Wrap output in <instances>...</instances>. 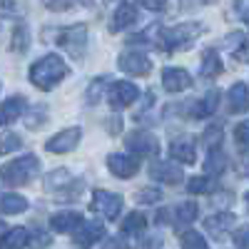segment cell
Returning a JSON list of instances; mask_svg holds the SVG:
<instances>
[{
    "label": "cell",
    "mask_w": 249,
    "mask_h": 249,
    "mask_svg": "<svg viewBox=\"0 0 249 249\" xmlns=\"http://www.w3.org/2000/svg\"><path fill=\"white\" fill-rule=\"evenodd\" d=\"M65 75H68L65 60H62L60 55H55V53L35 60L30 65V72H28L30 82L37 90H53L60 80H65Z\"/></svg>",
    "instance_id": "obj_1"
},
{
    "label": "cell",
    "mask_w": 249,
    "mask_h": 249,
    "mask_svg": "<svg viewBox=\"0 0 249 249\" xmlns=\"http://www.w3.org/2000/svg\"><path fill=\"white\" fill-rule=\"evenodd\" d=\"M242 18H244V23H247V25H249V5H247V8H244V10H242Z\"/></svg>",
    "instance_id": "obj_41"
},
{
    "label": "cell",
    "mask_w": 249,
    "mask_h": 249,
    "mask_svg": "<svg viewBox=\"0 0 249 249\" xmlns=\"http://www.w3.org/2000/svg\"><path fill=\"white\" fill-rule=\"evenodd\" d=\"M247 204H249V192H247Z\"/></svg>",
    "instance_id": "obj_42"
},
{
    "label": "cell",
    "mask_w": 249,
    "mask_h": 249,
    "mask_svg": "<svg viewBox=\"0 0 249 249\" xmlns=\"http://www.w3.org/2000/svg\"><path fill=\"white\" fill-rule=\"evenodd\" d=\"M234 244L239 249H249V224H244L242 230L234 232Z\"/></svg>",
    "instance_id": "obj_36"
},
{
    "label": "cell",
    "mask_w": 249,
    "mask_h": 249,
    "mask_svg": "<svg viewBox=\"0 0 249 249\" xmlns=\"http://www.w3.org/2000/svg\"><path fill=\"white\" fill-rule=\"evenodd\" d=\"M82 222V214L75 212V210H68V212H57L50 217V227H53V232H75L77 230V224Z\"/></svg>",
    "instance_id": "obj_16"
},
{
    "label": "cell",
    "mask_w": 249,
    "mask_h": 249,
    "mask_svg": "<svg viewBox=\"0 0 249 249\" xmlns=\"http://www.w3.org/2000/svg\"><path fill=\"white\" fill-rule=\"evenodd\" d=\"M187 190L192 195H207V192L214 190V182H212V177H192L187 182Z\"/></svg>",
    "instance_id": "obj_29"
},
{
    "label": "cell",
    "mask_w": 249,
    "mask_h": 249,
    "mask_svg": "<svg viewBox=\"0 0 249 249\" xmlns=\"http://www.w3.org/2000/svg\"><path fill=\"white\" fill-rule=\"evenodd\" d=\"M105 249H130V247L124 244L120 237H112V239H107V242H105Z\"/></svg>",
    "instance_id": "obj_38"
},
{
    "label": "cell",
    "mask_w": 249,
    "mask_h": 249,
    "mask_svg": "<svg viewBox=\"0 0 249 249\" xmlns=\"http://www.w3.org/2000/svg\"><path fill=\"white\" fill-rule=\"evenodd\" d=\"M5 234H8V224L0 219V247H3V242H5Z\"/></svg>",
    "instance_id": "obj_39"
},
{
    "label": "cell",
    "mask_w": 249,
    "mask_h": 249,
    "mask_svg": "<svg viewBox=\"0 0 249 249\" xmlns=\"http://www.w3.org/2000/svg\"><path fill=\"white\" fill-rule=\"evenodd\" d=\"M242 167H244V172H249V150L242 155Z\"/></svg>",
    "instance_id": "obj_40"
},
{
    "label": "cell",
    "mask_w": 249,
    "mask_h": 249,
    "mask_svg": "<svg viewBox=\"0 0 249 249\" xmlns=\"http://www.w3.org/2000/svg\"><path fill=\"white\" fill-rule=\"evenodd\" d=\"M219 140H222V127L219 124H212V127L204 130V144L207 147H217Z\"/></svg>",
    "instance_id": "obj_32"
},
{
    "label": "cell",
    "mask_w": 249,
    "mask_h": 249,
    "mask_svg": "<svg viewBox=\"0 0 249 249\" xmlns=\"http://www.w3.org/2000/svg\"><path fill=\"white\" fill-rule=\"evenodd\" d=\"M224 167H227V155L214 147L210 152V157H207V162H204V170L212 172V175H219V172H224Z\"/></svg>",
    "instance_id": "obj_27"
},
{
    "label": "cell",
    "mask_w": 249,
    "mask_h": 249,
    "mask_svg": "<svg viewBox=\"0 0 249 249\" xmlns=\"http://www.w3.org/2000/svg\"><path fill=\"white\" fill-rule=\"evenodd\" d=\"M30 244V232L25 227H15V230H8L3 249H25Z\"/></svg>",
    "instance_id": "obj_23"
},
{
    "label": "cell",
    "mask_w": 249,
    "mask_h": 249,
    "mask_svg": "<svg viewBox=\"0 0 249 249\" xmlns=\"http://www.w3.org/2000/svg\"><path fill=\"white\" fill-rule=\"evenodd\" d=\"M230 110H232L234 115L249 110V90H247L244 82H237V85H232V90H230Z\"/></svg>",
    "instance_id": "obj_19"
},
{
    "label": "cell",
    "mask_w": 249,
    "mask_h": 249,
    "mask_svg": "<svg viewBox=\"0 0 249 249\" xmlns=\"http://www.w3.org/2000/svg\"><path fill=\"white\" fill-rule=\"evenodd\" d=\"M232 224H234V214L232 212H217V214L204 219V230L212 232L214 237H224V232H230Z\"/></svg>",
    "instance_id": "obj_17"
},
{
    "label": "cell",
    "mask_w": 249,
    "mask_h": 249,
    "mask_svg": "<svg viewBox=\"0 0 249 249\" xmlns=\"http://www.w3.org/2000/svg\"><path fill=\"white\" fill-rule=\"evenodd\" d=\"M197 219V204L195 202H182L172 210V222L177 224H192Z\"/></svg>",
    "instance_id": "obj_25"
},
{
    "label": "cell",
    "mask_w": 249,
    "mask_h": 249,
    "mask_svg": "<svg viewBox=\"0 0 249 249\" xmlns=\"http://www.w3.org/2000/svg\"><path fill=\"white\" fill-rule=\"evenodd\" d=\"M144 227H147V217H144L142 212H132L127 219L122 222V232L124 234H142Z\"/></svg>",
    "instance_id": "obj_26"
},
{
    "label": "cell",
    "mask_w": 249,
    "mask_h": 249,
    "mask_svg": "<svg viewBox=\"0 0 249 249\" xmlns=\"http://www.w3.org/2000/svg\"><path fill=\"white\" fill-rule=\"evenodd\" d=\"M137 95H140V90L132 85V82H127V80L112 82L110 90H107V97H110V102H112L115 107H127V105H132V102L137 100Z\"/></svg>",
    "instance_id": "obj_9"
},
{
    "label": "cell",
    "mask_w": 249,
    "mask_h": 249,
    "mask_svg": "<svg viewBox=\"0 0 249 249\" xmlns=\"http://www.w3.org/2000/svg\"><path fill=\"white\" fill-rule=\"evenodd\" d=\"M28 210V199L23 195H15V192H8L0 197V212L5 214H20Z\"/></svg>",
    "instance_id": "obj_22"
},
{
    "label": "cell",
    "mask_w": 249,
    "mask_h": 249,
    "mask_svg": "<svg viewBox=\"0 0 249 249\" xmlns=\"http://www.w3.org/2000/svg\"><path fill=\"white\" fill-rule=\"evenodd\" d=\"M232 53H234V57H237L239 62H249V40H247L244 35L239 37V45H234Z\"/></svg>",
    "instance_id": "obj_33"
},
{
    "label": "cell",
    "mask_w": 249,
    "mask_h": 249,
    "mask_svg": "<svg viewBox=\"0 0 249 249\" xmlns=\"http://www.w3.org/2000/svg\"><path fill=\"white\" fill-rule=\"evenodd\" d=\"M20 144H23L20 135H15V132H5L3 137H0V155H8V152L20 150Z\"/></svg>",
    "instance_id": "obj_31"
},
{
    "label": "cell",
    "mask_w": 249,
    "mask_h": 249,
    "mask_svg": "<svg viewBox=\"0 0 249 249\" xmlns=\"http://www.w3.org/2000/svg\"><path fill=\"white\" fill-rule=\"evenodd\" d=\"M23 112H25V97L23 95H15V97H8L5 102H0V127L15 122Z\"/></svg>",
    "instance_id": "obj_13"
},
{
    "label": "cell",
    "mask_w": 249,
    "mask_h": 249,
    "mask_svg": "<svg viewBox=\"0 0 249 249\" xmlns=\"http://www.w3.org/2000/svg\"><path fill=\"white\" fill-rule=\"evenodd\" d=\"M234 137H237L239 142H249V120H247V122H242V124H237Z\"/></svg>",
    "instance_id": "obj_37"
},
{
    "label": "cell",
    "mask_w": 249,
    "mask_h": 249,
    "mask_svg": "<svg viewBox=\"0 0 249 249\" xmlns=\"http://www.w3.org/2000/svg\"><path fill=\"white\" fill-rule=\"evenodd\" d=\"M107 167H110V172L115 175V177H120V179H130V177H135L137 175V160L132 157V155H124V152H112L110 157H107Z\"/></svg>",
    "instance_id": "obj_8"
},
{
    "label": "cell",
    "mask_w": 249,
    "mask_h": 249,
    "mask_svg": "<svg viewBox=\"0 0 249 249\" xmlns=\"http://www.w3.org/2000/svg\"><path fill=\"white\" fill-rule=\"evenodd\" d=\"M117 65H120L122 72H127L132 77H144V75H150V70H152V60L144 53H140V50H127V53L120 55Z\"/></svg>",
    "instance_id": "obj_5"
},
{
    "label": "cell",
    "mask_w": 249,
    "mask_h": 249,
    "mask_svg": "<svg viewBox=\"0 0 249 249\" xmlns=\"http://www.w3.org/2000/svg\"><path fill=\"white\" fill-rule=\"evenodd\" d=\"M90 207L105 219H115L122 212V197L115 195V192H107V190H95Z\"/></svg>",
    "instance_id": "obj_6"
},
{
    "label": "cell",
    "mask_w": 249,
    "mask_h": 249,
    "mask_svg": "<svg viewBox=\"0 0 249 249\" xmlns=\"http://www.w3.org/2000/svg\"><path fill=\"white\" fill-rule=\"evenodd\" d=\"M192 85V77L182 68H164L162 70V88L167 92H182Z\"/></svg>",
    "instance_id": "obj_11"
},
{
    "label": "cell",
    "mask_w": 249,
    "mask_h": 249,
    "mask_svg": "<svg viewBox=\"0 0 249 249\" xmlns=\"http://www.w3.org/2000/svg\"><path fill=\"white\" fill-rule=\"evenodd\" d=\"M102 234H105V227L100 222H80L72 237L77 244H95L102 239Z\"/></svg>",
    "instance_id": "obj_15"
},
{
    "label": "cell",
    "mask_w": 249,
    "mask_h": 249,
    "mask_svg": "<svg viewBox=\"0 0 249 249\" xmlns=\"http://www.w3.org/2000/svg\"><path fill=\"white\" fill-rule=\"evenodd\" d=\"M28 48H30V30H28V25L18 23L13 28V35H10V50L23 55V53H28Z\"/></svg>",
    "instance_id": "obj_21"
},
{
    "label": "cell",
    "mask_w": 249,
    "mask_h": 249,
    "mask_svg": "<svg viewBox=\"0 0 249 249\" xmlns=\"http://www.w3.org/2000/svg\"><path fill=\"white\" fill-rule=\"evenodd\" d=\"M162 197V192L157 190V187H144V190H140L137 195V202H157Z\"/></svg>",
    "instance_id": "obj_35"
},
{
    "label": "cell",
    "mask_w": 249,
    "mask_h": 249,
    "mask_svg": "<svg viewBox=\"0 0 249 249\" xmlns=\"http://www.w3.org/2000/svg\"><path fill=\"white\" fill-rule=\"evenodd\" d=\"M0 8H3V0H0Z\"/></svg>",
    "instance_id": "obj_43"
},
{
    "label": "cell",
    "mask_w": 249,
    "mask_h": 249,
    "mask_svg": "<svg viewBox=\"0 0 249 249\" xmlns=\"http://www.w3.org/2000/svg\"><path fill=\"white\" fill-rule=\"evenodd\" d=\"M150 177L164 184H179L182 182V170L172 162H155L150 164Z\"/></svg>",
    "instance_id": "obj_12"
},
{
    "label": "cell",
    "mask_w": 249,
    "mask_h": 249,
    "mask_svg": "<svg viewBox=\"0 0 249 249\" xmlns=\"http://www.w3.org/2000/svg\"><path fill=\"white\" fill-rule=\"evenodd\" d=\"M182 249H207V239L199 232L190 230L182 234Z\"/></svg>",
    "instance_id": "obj_30"
},
{
    "label": "cell",
    "mask_w": 249,
    "mask_h": 249,
    "mask_svg": "<svg viewBox=\"0 0 249 249\" xmlns=\"http://www.w3.org/2000/svg\"><path fill=\"white\" fill-rule=\"evenodd\" d=\"M57 43L65 48L70 55H75L77 60L85 53V45H88V25H72V28H65L60 35H57Z\"/></svg>",
    "instance_id": "obj_4"
},
{
    "label": "cell",
    "mask_w": 249,
    "mask_h": 249,
    "mask_svg": "<svg viewBox=\"0 0 249 249\" xmlns=\"http://www.w3.org/2000/svg\"><path fill=\"white\" fill-rule=\"evenodd\" d=\"M199 72H202L204 77H217V75L222 72V60H219V53L207 50V53L202 55V68H199Z\"/></svg>",
    "instance_id": "obj_24"
},
{
    "label": "cell",
    "mask_w": 249,
    "mask_h": 249,
    "mask_svg": "<svg viewBox=\"0 0 249 249\" xmlns=\"http://www.w3.org/2000/svg\"><path fill=\"white\" fill-rule=\"evenodd\" d=\"M45 184L50 187V190H62L65 184H72V175H70L68 170H55V172L48 175Z\"/></svg>",
    "instance_id": "obj_28"
},
{
    "label": "cell",
    "mask_w": 249,
    "mask_h": 249,
    "mask_svg": "<svg viewBox=\"0 0 249 249\" xmlns=\"http://www.w3.org/2000/svg\"><path fill=\"white\" fill-rule=\"evenodd\" d=\"M137 5H142L144 10H152V13H162L167 10V0H135Z\"/></svg>",
    "instance_id": "obj_34"
},
{
    "label": "cell",
    "mask_w": 249,
    "mask_h": 249,
    "mask_svg": "<svg viewBox=\"0 0 249 249\" xmlns=\"http://www.w3.org/2000/svg\"><path fill=\"white\" fill-rule=\"evenodd\" d=\"M170 152H172V157L179 160L182 164H192V162L197 160V155H195V142L187 140V137L175 140V142L170 144Z\"/></svg>",
    "instance_id": "obj_18"
},
{
    "label": "cell",
    "mask_w": 249,
    "mask_h": 249,
    "mask_svg": "<svg viewBox=\"0 0 249 249\" xmlns=\"http://www.w3.org/2000/svg\"><path fill=\"white\" fill-rule=\"evenodd\" d=\"M127 147L135 152V155H140V157H155L157 155V150H160V144H157V140L152 137V132H132L130 137H127Z\"/></svg>",
    "instance_id": "obj_10"
},
{
    "label": "cell",
    "mask_w": 249,
    "mask_h": 249,
    "mask_svg": "<svg viewBox=\"0 0 249 249\" xmlns=\"http://www.w3.org/2000/svg\"><path fill=\"white\" fill-rule=\"evenodd\" d=\"M202 30H204L202 23H179V25H172V28L160 33V48L164 53H175V50H179L184 45H190Z\"/></svg>",
    "instance_id": "obj_3"
},
{
    "label": "cell",
    "mask_w": 249,
    "mask_h": 249,
    "mask_svg": "<svg viewBox=\"0 0 249 249\" xmlns=\"http://www.w3.org/2000/svg\"><path fill=\"white\" fill-rule=\"evenodd\" d=\"M217 105H219V92L212 90V92H207L202 100H197L195 105L190 107V110H192L190 115L197 117V120H199V117H207V115H212V112L217 110Z\"/></svg>",
    "instance_id": "obj_20"
},
{
    "label": "cell",
    "mask_w": 249,
    "mask_h": 249,
    "mask_svg": "<svg viewBox=\"0 0 249 249\" xmlns=\"http://www.w3.org/2000/svg\"><path fill=\"white\" fill-rule=\"evenodd\" d=\"M37 170H40V160L35 155H23V157L3 164L0 177H3V182L10 184V187H20V184H28L37 175Z\"/></svg>",
    "instance_id": "obj_2"
},
{
    "label": "cell",
    "mask_w": 249,
    "mask_h": 249,
    "mask_svg": "<svg viewBox=\"0 0 249 249\" xmlns=\"http://www.w3.org/2000/svg\"><path fill=\"white\" fill-rule=\"evenodd\" d=\"M137 20V10L132 3H120L112 13V20H110V33H120L124 28H130Z\"/></svg>",
    "instance_id": "obj_14"
},
{
    "label": "cell",
    "mask_w": 249,
    "mask_h": 249,
    "mask_svg": "<svg viewBox=\"0 0 249 249\" xmlns=\"http://www.w3.org/2000/svg\"><path fill=\"white\" fill-rule=\"evenodd\" d=\"M80 142V127H68V130H60L55 137H50L45 142V150L53 155H65L72 152Z\"/></svg>",
    "instance_id": "obj_7"
}]
</instances>
